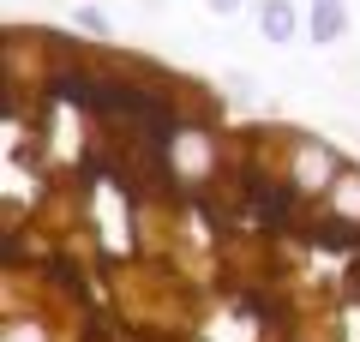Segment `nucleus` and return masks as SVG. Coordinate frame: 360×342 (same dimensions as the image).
<instances>
[{"label": "nucleus", "mask_w": 360, "mask_h": 342, "mask_svg": "<svg viewBox=\"0 0 360 342\" xmlns=\"http://www.w3.org/2000/svg\"><path fill=\"white\" fill-rule=\"evenodd\" d=\"M6 342H360V156L78 30L6 25Z\"/></svg>", "instance_id": "obj_1"}, {"label": "nucleus", "mask_w": 360, "mask_h": 342, "mask_svg": "<svg viewBox=\"0 0 360 342\" xmlns=\"http://www.w3.org/2000/svg\"><path fill=\"white\" fill-rule=\"evenodd\" d=\"M258 25H264L270 42H288L295 37V6H288V0H264V6H258Z\"/></svg>", "instance_id": "obj_2"}, {"label": "nucleus", "mask_w": 360, "mask_h": 342, "mask_svg": "<svg viewBox=\"0 0 360 342\" xmlns=\"http://www.w3.org/2000/svg\"><path fill=\"white\" fill-rule=\"evenodd\" d=\"M312 37L319 42L342 37V0H312Z\"/></svg>", "instance_id": "obj_3"}, {"label": "nucleus", "mask_w": 360, "mask_h": 342, "mask_svg": "<svg viewBox=\"0 0 360 342\" xmlns=\"http://www.w3.org/2000/svg\"><path fill=\"white\" fill-rule=\"evenodd\" d=\"M210 6H217V13H234V6H240V0H210Z\"/></svg>", "instance_id": "obj_4"}]
</instances>
